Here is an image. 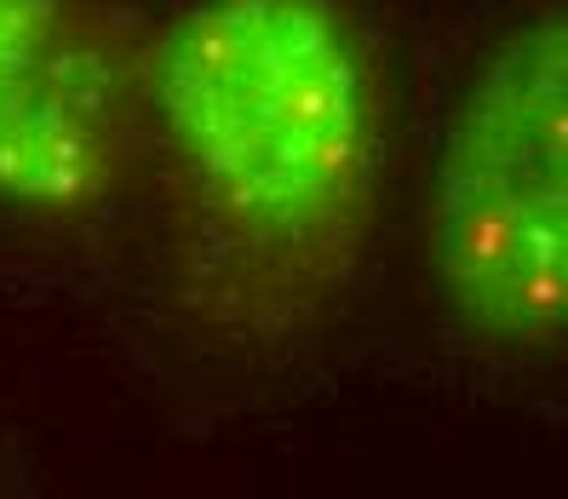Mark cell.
Returning <instances> with one entry per match:
<instances>
[{
    "label": "cell",
    "instance_id": "obj_3",
    "mask_svg": "<svg viewBox=\"0 0 568 499\" xmlns=\"http://www.w3.org/2000/svg\"><path fill=\"white\" fill-rule=\"evenodd\" d=\"M144 166L139 29L104 0H0V207L87 218Z\"/></svg>",
    "mask_w": 568,
    "mask_h": 499
},
{
    "label": "cell",
    "instance_id": "obj_1",
    "mask_svg": "<svg viewBox=\"0 0 568 499\" xmlns=\"http://www.w3.org/2000/svg\"><path fill=\"white\" fill-rule=\"evenodd\" d=\"M179 316L287 350L351 298L385 202V75L345 0H190L144 41Z\"/></svg>",
    "mask_w": 568,
    "mask_h": 499
},
{
    "label": "cell",
    "instance_id": "obj_2",
    "mask_svg": "<svg viewBox=\"0 0 568 499\" xmlns=\"http://www.w3.org/2000/svg\"><path fill=\"white\" fill-rule=\"evenodd\" d=\"M443 316L494 356H557L568 327V23L534 7L477 58L425 195Z\"/></svg>",
    "mask_w": 568,
    "mask_h": 499
}]
</instances>
